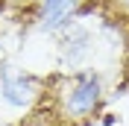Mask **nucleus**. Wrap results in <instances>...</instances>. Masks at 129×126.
<instances>
[{"label": "nucleus", "instance_id": "obj_1", "mask_svg": "<svg viewBox=\"0 0 129 126\" xmlns=\"http://www.w3.org/2000/svg\"><path fill=\"white\" fill-rule=\"evenodd\" d=\"M103 76L88 68V71H76L71 76L59 79L56 91H53V100H56L59 111H62L64 120H91L97 117V111L103 106Z\"/></svg>", "mask_w": 129, "mask_h": 126}, {"label": "nucleus", "instance_id": "obj_4", "mask_svg": "<svg viewBox=\"0 0 129 126\" xmlns=\"http://www.w3.org/2000/svg\"><path fill=\"white\" fill-rule=\"evenodd\" d=\"M18 126H64V117H62V111H59L56 100H50L47 106L44 103H35L29 109V114H24V117L18 120Z\"/></svg>", "mask_w": 129, "mask_h": 126}, {"label": "nucleus", "instance_id": "obj_5", "mask_svg": "<svg viewBox=\"0 0 129 126\" xmlns=\"http://www.w3.org/2000/svg\"><path fill=\"white\" fill-rule=\"evenodd\" d=\"M100 15L106 21L129 29V0H100Z\"/></svg>", "mask_w": 129, "mask_h": 126}, {"label": "nucleus", "instance_id": "obj_2", "mask_svg": "<svg viewBox=\"0 0 129 126\" xmlns=\"http://www.w3.org/2000/svg\"><path fill=\"white\" fill-rule=\"evenodd\" d=\"M44 94V82L32 73L21 71L15 73L9 62H0V100L6 103L9 109L18 111H29Z\"/></svg>", "mask_w": 129, "mask_h": 126}, {"label": "nucleus", "instance_id": "obj_3", "mask_svg": "<svg viewBox=\"0 0 129 126\" xmlns=\"http://www.w3.org/2000/svg\"><path fill=\"white\" fill-rule=\"evenodd\" d=\"M91 44H94L91 29L73 21L68 29H62V38H59V59H62V65L64 68H76L91 53Z\"/></svg>", "mask_w": 129, "mask_h": 126}, {"label": "nucleus", "instance_id": "obj_6", "mask_svg": "<svg viewBox=\"0 0 129 126\" xmlns=\"http://www.w3.org/2000/svg\"><path fill=\"white\" fill-rule=\"evenodd\" d=\"M9 3H12V6H35V9H38L41 0H9Z\"/></svg>", "mask_w": 129, "mask_h": 126}]
</instances>
